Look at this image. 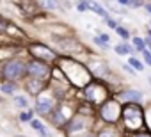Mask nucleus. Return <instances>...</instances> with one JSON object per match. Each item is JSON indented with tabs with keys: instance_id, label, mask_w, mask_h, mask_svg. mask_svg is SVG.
Listing matches in <instances>:
<instances>
[{
	"instance_id": "obj_1",
	"label": "nucleus",
	"mask_w": 151,
	"mask_h": 137,
	"mask_svg": "<svg viewBox=\"0 0 151 137\" xmlns=\"http://www.w3.org/2000/svg\"><path fill=\"white\" fill-rule=\"evenodd\" d=\"M123 116L130 130H137L142 125V110L139 105H126L123 110Z\"/></svg>"
},
{
	"instance_id": "obj_2",
	"label": "nucleus",
	"mask_w": 151,
	"mask_h": 137,
	"mask_svg": "<svg viewBox=\"0 0 151 137\" xmlns=\"http://www.w3.org/2000/svg\"><path fill=\"white\" fill-rule=\"evenodd\" d=\"M119 116H121V109H119V103H117V102L110 100V102H107V103L101 107V118H103L105 121L114 123V121L119 119Z\"/></svg>"
},
{
	"instance_id": "obj_3",
	"label": "nucleus",
	"mask_w": 151,
	"mask_h": 137,
	"mask_svg": "<svg viewBox=\"0 0 151 137\" xmlns=\"http://www.w3.org/2000/svg\"><path fill=\"white\" fill-rule=\"evenodd\" d=\"M23 70H25V66L20 62V61H11V62H7L6 64V68H4V77L6 79H18V77H22L23 75Z\"/></svg>"
},
{
	"instance_id": "obj_4",
	"label": "nucleus",
	"mask_w": 151,
	"mask_h": 137,
	"mask_svg": "<svg viewBox=\"0 0 151 137\" xmlns=\"http://www.w3.org/2000/svg\"><path fill=\"white\" fill-rule=\"evenodd\" d=\"M86 96L91 100V102H101V100H105V96H107V89L103 87V86H98V84H93V86H87V89H86Z\"/></svg>"
},
{
	"instance_id": "obj_5",
	"label": "nucleus",
	"mask_w": 151,
	"mask_h": 137,
	"mask_svg": "<svg viewBox=\"0 0 151 137\" xmlns=\"http://www.w3.org/2000/svg\"><path fill=\"white\" fill-rule=\"evenodd\" d=\"M29 73L32 77H46L48 75V68L43 62H39V61H32L29 64Z\"/></svg>"
},
{
	"instance_id": "obj_6",
	"label": "nucleus",
	"mask_w": 151,
	"mask_h": 137,
	"mask_svg": "<svg viewBox=\"0 0 151 137\" xmlns=\"http://www.w3.org/2000/svg\"><path fill=\"white\" fill-rule=\"evenodd\" d=\"M30 52L36 53L37 57H43V59H53V52L50 48L43 46V45H32L30 46Z\"/></svg>"
},
{
	"instance_id": "obj_7",
	"label": "nucleus",
	"mask_w": 151,
	"mask_h": 137,
	"mask_svg": "<svg viewBox=\"0 0 151 137\" xmlns=\"http://www.w3.org/2000/svg\"><path fill=\"white\" fill-rule=\"evenodd\" d=\"M36 107H37L39 112L46 114V112H50V109H52V100H50L48 96H39L37 102H36Z\"/></svg>"
},
{
	"instance_id": "obj_8",
	"label": "nucleus",
	"mask_w": 151,
	"mask_h": 137,
	"mask_svg": "<svg viewBox=\"0 0 151 137\" xmlns=\"http://www.w3.org/2000/svg\"><path fill=\"white\" fill-rule=\"evenodd\" d=\"M123 98H126V100H140L142 94L139 91H126V93H123Z\"/></svg>"
},
{
	"instance_id": "obj_9",
	"label": "nucleus",
	"mask_w": 151,
	"mask_h": 137,
	"mask_svg": "<svg viewBox=\"0 0 151 137\" xmlns=\"http://www.w3.org/2000/svg\"><path fill=\"white\" fill-rule=\"evenodd\" d=\"M84 128V121L82 119H75L73 125L69 126V132H77V130H82Z\"/></svg>"
},
{
	"instance_id": "obj_10",
	"label": "nucleus",
	"mask_w": 151,
	"mask_h": 137,
	"mask_svg": "<svg viewBox=\"0 0 151 137\" xmlns=\"http://www.w3.org/2000/svg\"><path fill=\"white\" fill-rule=\"evenodd\" d=\"M32 128H34V130H37V132H39L41 135H46V130L43 128V125H41V121H37V119H34V121H32Z\"/></svg>"
},
{
	"instance_id": "obj_11",
	"label": "nucleus",
	"mask_w": 151,
	"mask_h": 137,
	"mask_svg": "<svg viewBox=\"0 0 151 137\" xmlns=\"http://www.w3.org/2000/svg\"><path fill=\"white\" fill-rule=\"evenodd\" d=\"M116 52L117 53H130V52H133V48L128 45H119V46H116Z\"/></svg>"
},
{
	"instance_id": "obj_12",
	"label": "nucleus",
	"mask_w": 151,
	"mask_h": 137,
	"mask_svg": "<svg viewBox=\"0 0 151 137\" xmlns=\"http://www.w3.org/2000/svg\"><path fill=\"white\" fill-rule=\"evenodd\" d=\"M94 41H96L98 45H101L103 48H107V46H109V45H107V41H109V36H107V34H101V36H100V37H96Z\"/></svg>"
},
{
	"instance_id": "obj_13",
	"label": "nucleus",
	"mask_w": 151,
	"mask_h": 137,
	"mask_svg": "<svg viewBox=\"0 0 151 137\" xmlns=\"http://www.w3.org/2000/svg\"><path fill=\"white\" fill-rule=\"evenodd\" d=\"M41 87H43V84H41V82H30V86H29V91H30V93H37Z\"/></svg>"
},
{
	"instance_id": "obj_14",
	"label": "nucleus",
	"mask_w": 151,
	"mask_h": 137,
	"mask_svg": "<svg viewBox=\"0 0 151 137\" xmlns=\"http://www.w3.org/2000/svg\"><path fill=\"white\" fill-rule=\"evenodd\" d=\"M89 7H93V9H94V11H96L98 14H101V16H107V13H105V11H103V9H101V7H100V6H98L96 2H93V4H89Z\"/></svg>"
},
{
	"instance_id": "obj_15",
	"label": "nucleus",
	"mask_w": 151,
	"mask_h": 137,
	"mask_svg": "<svg viewBox=\"0 0 151 137\" xmlns=\"http://www.w3.org/2000/svg\"><path fill=\"white\" fill-rule=\"evenodd\" d=\"M133 45H135V48H139V50H146V48H144L146 43H144L140 37H135V39H133Z\"/></svg>"
},
{
	"instance_id": "obj_16",
	"label": "nucleus",
	"mask_w": 151,
	"mask_h": 137,
	"mask_svg": "<svg viewBox=\"0 0 151 137\" xmlns=\"http://www.w3.org/2000/svg\"><path fill=\"white\" fill-rule=\"evenodd\" d=\"M128 62H130L133 68H137V70H144V68H142V62H139V61H137V59H133V57H132Z\"/></svg>"
},
{
	"instance_id": "obj_17",
	"label": "nucleus",
	"mask_w": 151,
	"mask_h": 137,
	"mask_svg": "<svg viewBox=\"0 0 151 137\" xmlns=\"http://www.w3.org/2000/svg\"><path fill=\"white\" fill-rule=\"evenodd\" d=\"M100 137H116V133H114L112 130H103V132L100 133Z\"/></svg>"
},
{
	"instance_id": "obj_18",
	"label": "nucleus",
	"mask_w": 151,
	"mask_h": 137,
	"mask_svg": "<svg viewBox=\"0 0 151 137\" xmlns=\"http://www.w3.org/2000/svg\"><path fill=\"white\" fill-rule=\"evenodd\" d=\"M16 105L18 107H27V100L25 98H16Z\"/></svg>"
},
{
	"instance_id": "obj_19",
	"label": "nucleus",
	"mask_w": 151,
	"mask_h": 137,
	"mask_svg": "<svg viewBox=\"0 0 151 137\" xmlns=\"http://www.w3.org/2000/svg\"><path fill=\"white\" fill-rule=\"evenodd\" d=\"M144 57H146V62L151 66V52L149 50H144Z\"/></svg>"
},
{
	"instance_id": "obj_20",
	"label": "nucleus",
	"mask_w": 151,
	"mask_h": 137,
	"mask_svg": "<svg viewBox=\"0 0 151 137\" xmlns=\"http://www.w3.org/2000/svg\"><path fill=\"white\" fill-rule=\"evenodd\" d=\"M116 30H117L123 37H128V30H124V29H121V27H116Z\"/></svg>"
},
{
	"instance_id": "obj_21",
	"label": "nucleus",
	"mask_w": 151,
	"mask_h": 137,
	"mask_svg": "<svg viewBox=\"0 0 151 137\" xmlns=\"http://www.w3.org/2000/svg\"><path fill=\"white\" fill-rule=\"evenodd\" d=\"M87 7H89V4H87V2H80V4H78V11H86Z\"/></svg>"
},
{
	"instance_id": "obj_22",
	"label": "nucleus",
	"mask_w": 151,
	"mask_h": 137,
	"mask_svg": "<svg viewBox=\"0 0 151 137\" xmlns=\"http://www.w3.org/2000/svg\"><path fill=\"white\" fill-rule=\"evenodd\" d=\"M2 91H4V93H11V91H13V86H7V84H4V86H2Z\"/></svg>"
},
{
	"instance_id": "obj_23",
	"label": "nucleus",
	"mask_w": 151,
	"mask_h": 137,
	"mask_svg": "<svg viewBox=\"0 0 151 137\" xmlns=\"http://www.w3.org/2000/svg\"><path fill=\"white\" fill-rule=\"evenodd\" d=\"M20 118H22V121H29V119H30V112H25V114H22Z\"/></svg>"
},
{
	"instance_id": "obj_24",
	"label": "nucleus",
	"mask_w": 151,
	"mask_h": 137,
	"mask_svg": "<svg viewBox=\"0 0 151 137\" xmlns=\"http://www.w3.org/2000/svg\"><path fill=\"white\" fill-rule=\"evenodd\" d=\"M43 6H45V7H50V9H52V7H55V4H53V2H43Z\"/></svg>"
},
{
	"instance_id": "obj_25",
	"label": "nucleus",
	"mask_w": 151,
	"mask_h": 137,
	"mask_svg": "<svg viewBox=\"0 0 151 137\" xmlns=\"http://www.w3.org/2000/svg\"><path fill=\"white\" fill-rule=\"evenodd\" d=\"M109 25H110L112 29H116V27H117V25H116V22H112V20H109Z\"/></svg>"
},
{
	"instance_id": "obj_26",
	"label": "nucleus",
	"mask_w": 151,
	"mask_h": 137,
	"mask_svg": "<svg viewBox=\"0 0 151 137\" xmlns=\"http://www.w3.org/2000/svg\"><path fill=\"white\" fill-rule=\"evenodd\" d=\"M4 30H6V25H4L2 22H0V32H4Z\"/></svg>"
},
{
	"instance_id": "obj_27",
	"label": "nucleus",
	"mask_w": 151,
	"mask_h": 137,
	"mask_svg": "<svg viewBox=\"0 0 151 137\" xmlns=\"http://www.w3.org/2000/svg\"><path fill=\"white\" fill-rule=\"evenodd\" d=\"M139 137H151V135H147V133H142V135H139Z\"/></svg>"
},
{
	"instance_id": "obj_28",
	"label": "nucleus",
	"mask_w": 151,
	"mask_h": 137,
	"mask_svg": "<svg viewBox=\"0 0 151 137\" xmlns=\"http://www.w3.org/2000/svg\"><path fill=\"white\" fill-rule=\"evenodd\" d=\"M147 11H149V13H151V4H149V6H147Z\"/></svg>"
},
{
	"instance_id": "obj_29",
	"label": "nucleus",
	"mask_w": 151,
	"mask_h": 137,
	"mask_svg": "<svg viewBox=\"0 0 151 137\" xmlns=\"http://www.w3.org/2000/svg\"><path fill=\"white\" fill-rule=\"evenodd\" d=\"M147 46H149V48H151V41H147Z\"/></svg>"
},
{
	"instance_id": "obj_30",
	"label": "nucleus",
	"mask_w": 151,
	"mask_h": 137,
	"mask_svg": "<svg viewBox=\"0 0 151 137\" xmlns=\"http://www.w3.org/2000/svg\"><path fill=\"white\" fill-rule=\"evenodd\" d=\"M149 36H151V30H149Z\"/></svg>"
},
{
	"instance_id": "obj_31",
	"label": "nucleus",
	"mask_w": 151,
	"mask_h": 137,
	"mask_svg": "<svg viewBox=\"0 0 151 137\" xmlns=\"http://www.w3.org/2000/svg\"><path fill=\"white\" fill-rule=\"evenodd\" d=\"M149 82H151V79H149Z\"/></svg>"
},
{
	"instance_id": "obj_32",
	"label": "nucleus",
	"mask_w": 151,
	"mask_h": 137,
	"mask_svg": "<svg viewBox=\"0 0 151 137\" xmlns=\"http://www.w3.org/2000/svg\"><path fill=\"white\" fill-rule=\"evenodd\" d=\"M87 137H91V135H87Z\"/></svg>"
}]
</instances>
